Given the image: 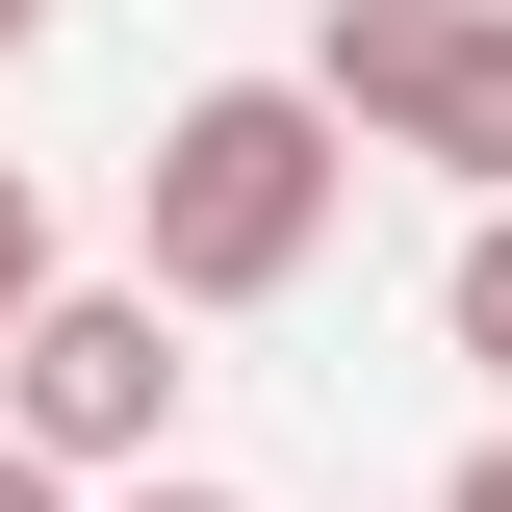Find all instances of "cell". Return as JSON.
<instances>
[{"label":"cell","instance_id":"cell-2","mask_svg":"<svg viewBox=\"0 0 512 512\" xmlns=\"http://www.w3.org/2000/svg\"><path fill=\"white\" fill-rule=\"evenodd\" d=\"M308 103L359 154H436L461 205H512V0H308Z\"/></svg>","mask_w":512,"mask_h":512},{"label":"cell","instance_id":"cell-1","mask_svg":"<svg viewBox=\"0 0 512 512\" xmlns=\"http://www.w3.org/2000/svg\"><path fill=\"white\" fill-rule=\"evenodd\" d=\"M333 205H359V128L308 103V77H180V103H154V154H128V282H154V308H282V282H308L333 256Z\"/></svg>","mask_w":512,"mask_h":512},{"label":"cell","instance_id":"cell-3","mask_svg":"<svg viewBox=\"0 0 512 512\" xmlns=\"http://www.w3.org/2000/svg\"><path fill=\"white\" fill-rule=\"evenodd\" d=\"M180 308H154V282H52V308L0 333V436L52 461V487H154V461H180Z\"/></svg>","mask_w":512,"mask_h":512},{"label":"cell","instance_id":"cell-6","mask_svg":"<svg viewBox=\"0 0 512 512\" xmlns=\"http://www.w3.org/2000/svg\"><path fill=\"white\" fill-rule=\"evenodd\" d=\"M103 512H256V487H205V461H154V487H103Z\"/></svg>","mask_w":512,"mask_h":512},{"label":"cell","instance_id":"cell-7","mask_svg":"<svg viewBox=\"0 0 512 512\" xmlns=\"http://www.w3.org/2000/svg\"><path fill=\"white\" fill-rule=\"evenodd\" d=\"M436 512H512V410H487V436H461V487H436Z\"/></svg>","mask_w":512,"mask_h":512},{"label":"cell","instance_id":"cell-9","mask_svg":"<svg viewBox=\"0 0 512 512\" xmlns=\"http://www.w3.org/2000/svg\"><path fill=\"white\" fill-rule=\"evenodd\" d=\"M26 52H52V0H0V77H26Z\"/></svg>","mask_w":512,"mask_h":512},{"label":"cell","instance_id":"cell-4","mask_svg":"<svg viewBox=\"0 0 512 512\" xmlns=\"http://www.w3.org/2000/svg\"><path fill=\"white\" fill-rule=\"evenodd\" d=\"M436 333L487 359V410H512V205H461V282H436Z\"/></svg>","mask_w":512,"mask_h":512},{"label":"cell","instance_id":"cell-8","mask_svg":"<svg viewBox=\"0 0 512 512\" xmlns=\"http://www.w3.org/2000/svg\"><path fill=\"white\" fill-rule=\"evenodd\" d=\"M0 512H103V487H52V461H26V436H0Z\"/></svg>","mask_w":512,"mask_h":512},{"label":"cell","instance_id":"cell-5","mask_svg":"<svg viewBox=\"0 0 512 512\" xmlns=\"http://www.w3.org/2000/svg\"><path fill=\"white\" fill-rule=\"evenodd\" d=\"M52 282H77V256H52V180H26V154H0V333L52 308Z\"/></svg>","mask_w":512,"mask_h":512}]
</instances>
